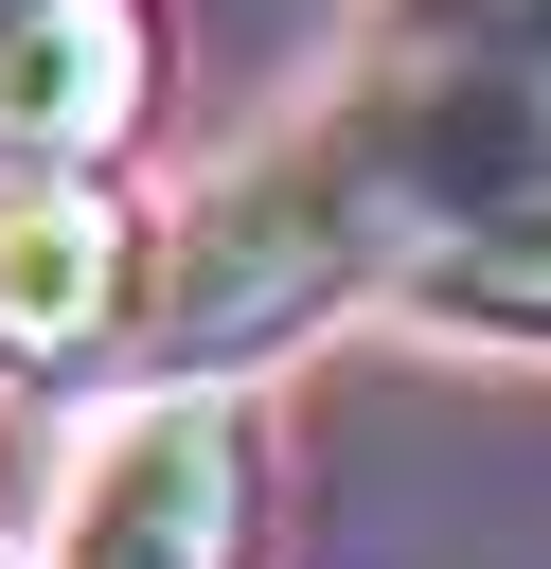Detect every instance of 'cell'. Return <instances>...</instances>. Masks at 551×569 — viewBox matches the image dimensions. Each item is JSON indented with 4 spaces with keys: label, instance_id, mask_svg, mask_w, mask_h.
I'll return each mask as SVG.
<instances>
[{
    "label": "cell",
    "instance_id": "cell-1",
    "mask_svg": "<svg viewBox=\"0 0 551 569\" xmlns=\"http://www.w3.org/2000/svg\"><path fill=\"white\" fill-rule=\"evenodd\" d=\"M515 160H551V89L480 71V53H391L355 71L320 124H267L249 160H213L124 284V356L160 391H249V356L355 320L373 284H409L427 231H462Z\"/></svg>",
    "mask_w": 551,
    "mask_h": 569
},
{
    "label": "cell",
    "instance_id": "cell-2",
    "mask_svg": "<svg viewBox=\"0 0 551 569\" xmlns=\"http://www.w3.org/2000/svg\"><path fill=\"white\" fill-rule=\"evenodd\" d=\"M36 569H267V409L249 391H142L71 462Z\"/></svg>",
    "mask_w": 551,
    "mask_h": 569
},
{
    "label": "cell",
    "instance_id": "cell-3",
    "mask_svg": "<svg viewBox=\"0 0 551 569\" xmlns=\"http://www.w3.org/2000/svg\"><path fill=\"white\" fill-rule=\"evenodd\" d=\"M142 107H160V18L142 0L0 18V178H107Z\"/></svg>",
    "mask_w": 551,
    "mask_h": 569
},
{
    "label": "cell",
    "instance_id": "cell-4",
    "mask_svg": "<svg viewBox=\"0 0 551 569\" xmlns=\"http://www.w3.org/2000/svg\"><path fill=\"white\" fill-rule=\"evenodd\" d=\"M124 284H142V213L107 178H0V356L18 373H71L124 338Z\"/></svg>",
    "mask_w": 551,
    "mask_h": 569
},
{
    "label": "cell",
    "instance_id": "cell-5",
    "mask_svg": "<svg viewBox=\"0 0 551 569\" xmlns=\"http://www.w3.org/2000/svg\"><path fill=\"white\" fill-rule=\"evenodd\" d=\"M409 320L480 338V356H551V160H515L462 231L409 249Z\"/></svg>",
    "mask_w": 551,
    "mask_h": 569
},
{
    "label": "cell",
    "instance_id": "cell-6",
    "mask_svg": "<svg viewBox=\"0 0 551 569\" xmlns=\"http://www.w3.org/2000/svg\"><path fill=\"white\" fill-rule=\"evenodd\" d=\"M444 53H480V71L551 89V0H444Z\"/></svg>",
    "mask_w": 551,
    "mask_h": 569
},
{
    "label": "cell",
    "instance_id": "cell-7",
    "mask_svg": "<svg viewBox=\"0 0 551 569\" xmlns=\"http://www.w3.org/2000/svg\"><path fill=\"white\" fill-rule=\"evenodd\" d=\"M0 18H36V0H0Z\"/></svg>",
    "mask_w": 551,
    "mask_h": 569
}]
</instances>
